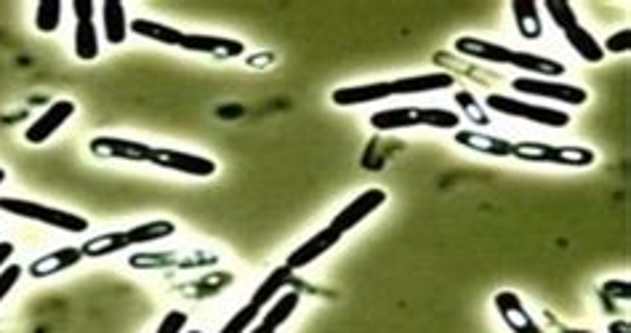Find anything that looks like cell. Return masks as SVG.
<instances>
[{
	"label": "cell",
	"instance_id": "cell-1",
	"mask_svg": "<svg viewBox=\"0 0 631 333\" xmlns=\"http://www.w3.org/2000/svg\"><path fill=\"white\" fill-rule=\"evenodd\" d=\"M453 86L448 72H429V75H413V78L389 80V83H365V86H341L331 94L336 107H360V104L384 102L389 96L408 94H432Z\"/></svg>",
	"mask_w": 631,
	"mask_h": 333
},
{
	"label": "cell",
	"instance_id": "cell-2",
	"mask_svg": "<svg viewBox=\"0 0 631 333\" xmlns=\"http://www.w3.org/2000/svg\"><path fill=\"white\" fill-rule=\"evenodd\" d=\"M174 232V222H168V219H152V222L136 224L131 230L104 232V235L88 238L80 246V251H83V259H104V256L120 254V251H128V248L134 246H147V243H155V240H166Z\"/></svg>",
	"mask_w": 631,
	"mask_h": 333
},
{
	"label": "cell",
	"instance_id": "cell-3",
	"mask_svg": "<svg viewBox=\"0 0 631 333\" xmlns=\"http://www.w3.org/2000/svg\"><path fill=\"white\" fill-rule=\"evenodd\" d=\"M371 126L376 131H400V128H458L461 118L456 112L442 107H392L371 115Z\"/></svg>",
	"mask_w": 631,
	"mask_h": 333
},
{
	"label": "cell",
	"instance_id": "cell-4",
	"mask_svg": "<svg viewBox=\"0 0 631 333\" xmlns=\"http://www.w3.org/2000/svg\"><path fill=\"white\" fill-rule=\"evenodd\" d=\"M512 158L525 163H546V166L589 168L597 163V155L589 147L573 144H546V142H517L512 144Z\"/></svg>",
	"mask_w": 631,
	"mask_h": 333
},
{
	"label": "cell",
	"instance_id": "cell-5",
	"mask_svg": "<svg viewBox=\"0 0 631 333\" xmlns=\"http://www.w3.org/2000/svg\"><path fill=\"white\" fill-rule=\"evenodd\" d=\"M0 211L16 216V219H30V222L54 227V230L72 232V235H83V232H88V219H83L80 214L62 211V208L43 206V203H35V200L0 198Z\"/></svg>",
	"mask_w": 631,
	"mask_h": 333
},
{
	"label": "cell",
	"instance_id": "cell-6",
	"mask_svg": "<svg viewBox=\"0 0 631 333\" xmlns=\"http://www.w3.org/2000/svg\"><path fill=\"white\" fill-rule=\"evenodd\" d=\"M216 264L219 256L211 251H158V254L128 256L131 270H203Z\"/></svg>",
	"mask_w": 631,
	"mask_h": 333
},
{
	"label": "cell",
	"instance_id": "cell-7",
	"mask_svg": "<svg viewBox=\"0 0 631 333\" xmlns=\"http://www.w3.org/2000/svg\"><path fill=\"white\" fill-rule=\"evenodd\" d=\"M485 107L498 112V115H506V118L530 120V123H541V126L549 128L570 126L568 112L554 110V107H538V104L520 102V99H512V96L504 94H490L488 99H485Z\"/></svg>",
	"mask_w": 631,
	"mask_h": 333
},
{
	"label": "cell",
	"instance_id": "cell-8",
	"mask_svg": "<svg viewBox=\"0 0 631 333\" xmlns=\"http://www.w3.org/2000/svg\"><path fill=\"white\" fill-rule=\"evenodd\" d=\"M514 91H520L525 96H541V99H554V102L570 104V107H581L589 102L586 88L570 86V83H560V80H546V78H514Z\"/></svg>",
	"mask_w": 631,
	"mask_h": 333
},
{
	"label": "cell",
	"instance_id": "cell-9",
	"mask_svg": "<svg viewBox=\"0 0 631 333\" xmlns=\"http://www.w3.org/2000/svg\"><path fill=\"white\" fill-rule=\"evenodd\" d=\"M150 163L158 168H166V171H176V174L198 176V179L216 174V163L211 158L192 155V152L184 150H171V147H152Z\"/></svg>",
	"mask_w": 631,
	"mask_h": 333
},
{
	"label": "cell",
	"instance_id": "cell-10",
	"mask_svg": "<svg viewBox=\"0 0 631 333\" xmlns=\"http://www.w3.org/2000/svg\"><path fill=\"white\" fill-rule=\"evenodd\" d=\"M387 198H389L387 192L379 190V187L360 192V195H357V198L352 200L349 206H344L339 214L333 216V222L328 224V227H333V230L339 232L341 238H344L349 230H355L357 224L365 222V219H368L371 214H376V211H379V208L387 203Z\"/></svg>",
	"mask_w": 631,
	"mask_h": 333
},
{
	"label": "cell",
	"instance_id": "cell-11",
	"mask_svg": "<svg viewBox=\"0 0 631 333\" xmlns=\"http://www.w3.org/2000/svg\"><path fill=\"white\" fill-rule=\"evenodd\" d=\"M96 6L91 0H72V14H75V56L80 62H94L99 59V35L94 24Z\"/></svg>",
	"mask_w": 631,
	"mask_h": 333
},
{
	"label": "cell",
	"instance_id": "cell-12",
	"mask_svg": "<svg viewBox=\"0 0 631 333\" xmlns=\"http://www.w3.org/2000/svg\"><path fill=\"white\" fill-rule=\"evenodd\" d=\"M88 152L102 160H126V163H150L152 147L134 139H120V136H94L88 142Z\"/></svg>",
	"mask_w": 631,
	"mask_h": 333
},
{
	"label": "cell",
	"instance_id": "cell-13",
	"mask_svg": "<svg viewBox=\"0 0 631 333\" xmlns=\"http://www.w3.org/2000/svg\"><path fill=\"white\" fill-rule=\"evenodd\" d=\"M190 54H206L213 59H237L245 54V43L235 38H219V35H200V32H184L182 46Z\"/></svg>",
	"mask_w": 631,
	"mask_h": 333
},
{
	"label": "cell",
	"instance_id": "cell-14",
	"mask_svg": "<svg viewBox=\"0 0 631 333\" xmlns=\"http://www.w3.org/2000/svg\"><path fill=\"white\" fill-rule=\"evenodd\" d=\"M75 110H78V107H75L72 99H59V102H54L38 120H35V123H32L30 128H27V131H24V142L27 144L48 142V139H51V136H54L56 131H59V128H62L64 123L75 115Z\"/></svg>",
	"mask_w": 631,
	"mask_h": 333
},
{
	"label": "cell",
	"instance_id": "cell-15",
	"mask_svg": "<svg viewBox=\"0 0 631 333\" xmlns=\"http://www.w3.org/2000/svg\"><path fill=\"white\" fill-rule=\"evenodd\" d=\"M493 304H496L498 315H501V320H504L506 328L512 333H544L514 291H498L493 296Z\"/></svg>",
	"mask_w": 631,
	"mask_h": 333
},
{
	"label": "cell",
	"instance_id": "cell-16",
	"mask_svg": "<svg viewBox=\"0 0 631 333\" xmlns=\"http://www.w3.org/2000/svg\"><path fill=\"white\" fill-rule=\"evenodd\" d=\"M339 240H341L339 232L333 230V227H325V230H320L309 240H304L296 251H291V256L285 259V267H288L291 272L304 270V267H309L312 262H317L320 256L328 254V251H331Z\"/></svg>",
	"mask_w": 631,
	"mask_h": 333
},
{
	"label": "cell",
	"instance_id": "cell-17",
	"mask_svg": "<svg viewBox=\"0 0 631 333\" xmlns=\"http://www.w3.org/2000/svg\"><path fill=\"white\" fill-rule=\"evenodd\" d=\"M80 262H83V251L75 246H64V248L51 251V254L38 256L35 262H30L27 272H30V278L46 280V278H54V275H59V272H64V270H72V267Z\"/></svg>",
	"mask_w": 631,
	"mask_h": 333
},
{
	"label": "cell",
	"instance_id": "cell-18",
	"mask_svg": "<svg viewBox=\"0 0 631 333\" xmlns=\"http://www.w3.org/2000/svg\"><path fill=\"white\" fill-rule=\"evenodd\" d=\"M458 54L472 56V59H482V62L490 64H509L512 59V48L501 46V43H493V40L472 38V35H461V38L453 43Z\"/></svg>",
	"mask_w": 631,
	"mask_h": 333
},
{
	"label": "cell",
	"instance_id": "cell-19",
	"mask_svg": "<svg viewBox=\"0 0 631 333\" xmlns=\"http://www.w3.org/2000/svg\"><path fill=\"white\" fill-rule=\"evenodd\" d=\"M456 144L466 150L490 155V158H512V142H506L501 136L482 134V131H456Z\"/></svg>",
	"mask_w": 631,
	"mask_h": 333
},
{
	"label": "cell",
	"instance_id": "cell-20",
	"mask_svg": "<svg viewBox=\"0 0 631 333\" xmlns=\"http://www.w3.org/2000/svg\"><path fill=\"white\" fill-rule=\"evenodd\" d=\"M299 302H301V296L296 294V291L283 294L275 304H272V307H269L267 315H264L259 323H253V328L248 333H277L285 326V320L291 318L293 312H296Z\"/></svg>",
	"mask_w": 631,
	"mask_h": 333
},
{
	"label": "cell",
	"instance_id": "cell-21",
	"mask_svg": "<svg viewBox=\"0 0 631 333\" xmlns=\"http://www.w3.org/2000/svg\"><path fill=\"white\" fill-rule=\"evenodd\" d=\"M128 30L139 35V38H147L152 43H163V46H182L184 40V32L171 27V24H163V22H155V19H134V22L128 24Z\"/></svg>",
	"mask_w": 631,
	"mask_h": 333
},
{
	"label": "cell",
	"instance_id": "cell-22",
	"mask_svg": "<svg viewBox=\"0 0 631 333\" xmlns=\"http://www.w3.org/2000/svg\"><path fill=\"white\" fill-rule=\"evenodd\" d=\"M512 14L517 22V32L525 40H538L544 35V22L536 0H512Z\"/></svg>",
	"mask_w": 631,
	"mask_h": 333
},
{
	"label": "cell",
	"instance_id": "cell-23",
	"mask_svg": "<svg viewBox=\"0 0 631 333\" xmlns=\"http://www.w3.org/2000/svg\"><path fill=\"white\" fill-rule=\"evenodd\" d=\"M512 67H520L525 72H533V75H541L546 80H554L565 75V64L557 62V59H546V56L528 54V51H512V59H509ZM530 75V78H533Z\"/></svg>",
	"mask_w": 631,
	"mask_h": 333
},
{
	"label": "cell",
	"instance_id": "cell-24",
	"mask_svg": "<svg viewBox=\"0 0 631 333\" xmlns=\"http://www.w3.org/2000/svg\"><path fill=\"white\" fill-rule=\"evenodd\" d=\"M565 35V40H568V46L576 51L584 62L589 64H600L602 59H605V51H602V46L597 43V38H594L592 32L586 30V27H581V24H576V27H570V30L562 32Z\"/></svg>",
	"mask_w": 631,
	"mask_h": 333
},
{
	"label": "cell",
	"instance_id": "cell-25",
	"mask_svg": "<svg viewBox=\"0 0 631 333\" xmlns=\"http://www.w3.org/2000/svg\"><path fill=\"white\" fill-rule=\"evenodd\" d=\"M102 16H104V38L110 46H120V43H126L128 38V19H126V8L123 3H104L102 6Z\"/></svg>",
	"mask_w": 631,
	"mask_h": 333
},
{
	"label": "cell",
	"instance_id": "cell-26",
	"mask_svg": "<svg viewBox=\"0 0 631 333\" xmlns=\"http://www.w3.org/2000/svg\"><path fill=\"white\" fill-rule=\"evenodd\" d=\"M288 275H291V270H288V267H280V270L269 272V278L264 280V283H261V286L256 288V291H253L251 302L259 304L261 310H264V307H267L269 302H275L277 291H280V288H283L285 283H288Z\"/></svg>",
	"mask_w": 631,
	"mask_h": 333
},
{
	"label": "cell",
	"instance_id": "cell-27",
	"mask_svg": "<svg viewBox=\"0 0 631 333\" xmlns=\"http://www.w3.org/2000/svg\"><path fill=\"white\" fill-rule=\"evenodd\" d=\"M59 24H62V3L59 0L38 3V8H35V27H38V32L51 35V32L59 30Z\"/></svg>",
	"mask_w": 631,
	"mask_h": 333
},
{
	"label": "cell",
	"instance_id": "cell-28",
	"mask_svg": "<svg viewBox=\"0 0 631 333\" xmlns=\"http://www.w3.org/2000/svg\"><path fill=\"white\" fill-rule=\"evenodd\" d=\"M259 315H261L259 304L248 302L243 310H237L235 315L227 320V326L221 328L219 333H248L253 328V323L259 320Z\"/></svg>",
	"mask_w": 631,
	"mask_h": 333
},
{
	"label": "cell",
	"instance_id": "cell-29",
	"mask_svg": "<svg viewBox=\"0 0 631 333\" xmlns=\"http://www.w3.org/2000/svg\"><path fill=\"white\" fill-rule=\"evenodd\" d=\"M544 8L549 11V14H552L554 27H560L562 32L570 30V27H576V24H581L578 22L576 11H573V6H570V3H565V0H546Z\"/></svg>",
	"mask_w": 631,
	"mask_h": 333
},
{
	"label": "cell",
	"instance_id": "cell-30",
	"mask_svg": "<svg viewBox=\"0 0 631 333\" xmlns=\"http://www.w3.org/2000/svg\"><path fill=\"white\" fill-rule=\"evenodd\" d=\"M456 104L466 112V118L477 123V126H488L490 123L488 112H485V107H480V102H477V96L472 91H456Z\"/></svg>",
	"mask_w": 631,
	"mask_h": 333
},
{
	"label": "cell",
	"instance_id": "cell-31",
	"mask_svg": "<svg viewBox=\"0 0 631 333\" xmlns=\"http://www.w3.org/2000/svg\"><path fill=\"white\" fill-rule=\"evenodd\" d=\"M602 51H610V54H629L631 51V30L629 27H624L621 32H613V35L605 40Z\"/></svg>",
	"mask_w": 631,
	"mask_h": 333
},
{
	"label": "cell",
	"instance_id": "cell-32",
	"mask_svg": "<svg viewBox=\"0 0 631 333\" xmlns=\"http://www.w3.org/2000/svg\"><path fill=\"white\" fill-rule=\"evenodd\" d=\"M19 278H22V267H19V264H8L6 270L0 272V304H3V299L14 291Z\"/></svg>",
	"mask_w": 631,
	"mask_h": 333
},
{
	"label": "cell",
	"instance_id": "cell-33",
	"mask_svg": "<svg viewBox=\"0 0 631 333\" xmlns=\"http://www.w3.org/2000/svg\"><path fill=\"white\" fill-rule=\"evenodd\" d=\"M187 328V312L171 310L166 318L160 320V326L155 333H182Z\"/></svg>",
	"mask_w": 631,
	"mask_h": 333
},
{
	"label": "cell",
	"instance_id": "cell-34",
	"mask_svg": "<svg viewBox=\"0 0 631 333\" xmlns=\"http://www.w3.org/2000/svg\"><path fill=\"white\" fill-rule=\"evenodd\" d=\"M16 246L11 240H0V272L6 270L8 262H11V256H14Z\"/></svg>",
	"mask_w": 631,
	"mask_h": 333
},
{
	"label": "cell",
	"instance_id": "cell-35",
	"mask_svg": "<svg viewBox=\"0 0 631 333\" xmlns=\"http://www.w3.org/2000/svg\"><path fill=\"white\" fill-rule=\"evenodd\" d=\"M605 294H618V280H610V283H605ZM621 299H624V302H629V283H626V280H621Z\"/></svg>",
	"mask_w": 631,
	"mask_h": 333
},
{
	"label": "cell",
	"instance_id": "cell-36",
	"mask_svg": "<svg viewBox=\"0 0 631 333\" xmlns=\"http://www.w3.org/2000/svg\"><path fill=\"white\" fill-rule=\"evenodd\" d=\"M610 333H629V323L621 320V323H610Z\"/></svg>",
	"mask_w": 631,
	"mask_h": 333
},
{
	"label": "cell",
	"instance_id": "cell-37",
	"mask_svg": "<svg viewBox=\"0 0 631 333\" xmlns=\"http://www.w3.org/2000/svg\"><path fill=\"white\" fill-rule=\"evenodd\" d=\"M6 182V168H0V184Z\"/></svg>",
	"mask_w": 631,
	"mask_h": 333
},
{
	"label": "cell",
	"instance_id": "cell-38",
	"mask_svg": "<svg viewBox=\"0 0 631 333\" xmlns=\"http://www.w3.org/2000/svg\"><path fill=\"white\" fill-rule=\"evenodd\" d=\"M190 333H203V331H190Z\"/></svg>",
	"mask_w": 631,
	"mask_h": 333
}]
</instances>
